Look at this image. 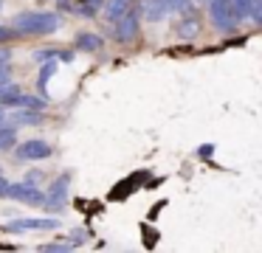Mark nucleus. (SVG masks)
<instances>
[{
    "instance_id": "18",
    "label": "nucleus",
    "mask_w": 262,
    "mask_h": 253,
    "mask_svg": "<svg viewBox=\"0 0 262 253\" xmlns=\"http://www.w3.org/2000/svg\"><path fill=\"white\" fill-rule=\"evenodd\" d=\"M141 231H144V247H155V245H158V231L147 228V225H141Z\"/></svg>"
},
{
    "instance_id": "2",
    "label": "nucleus",
    "mask_w": 262,
    "mask_h": 253,
    "mask_svg": "<svg viewBox=\"0 0 262 253\" xmlns=\"http://www.w3.org/2000/svg\"><path fill=\"white\" fill-rule=\"evenodd\" d=\"M209 17L220 31H234L239 26L237 14L231 9V0H209Z\"/></svg>"
},
{
    "instance_id": "22",
    "label": "nucleus",
    "mask_w": 262,
    "mask_h": 253,
    "mask_svg": "<svg viewBox=\"0 0 262 253\" xmlns=\"http://www.w3.org/2000/svg\"><path fill=\"white\" fill-rule=\"evenodd\" d=\"M9 186H12V183H9L3 174H0V197H9Z\"/></svg>"
},
{
    "instance_id": "11",
    "label": "nucleus",
    "mask_w": 262,
    "mask_h": 253,
    "mask_svg": "<svg viewBox=\"0 0 262 253\" xmlns=\"http://www.w3.org/2000/svg\"><path fill=\"white\" fill-rule=\"evenodd\" d=\"M175 34L181 39H194L200 34V17L194 14V11H192V14H183L181 22L175 26Z\"/></svg>"
},
{
    "instance_id": "1",
    "label": "nucleus",
    "mask_w": 262,
    "mask_h": 253,
    "mask_svg": "<svg viewBox=\"0 0 262 253\" xmlns=\"http://www.w3.org/2000/svg\"><path fill=\"white\" fill-rule=\"evenodd\" d=\"M59 26H62V20H59V14H54V11H20L12 20V28L17 34H23V37L54 34Z\"/></svg>"
},
{
    "instance_id": "15",
    "label": "nucleus",
    "mask_w": 262,
    "mask_h": 253,
    "mask_svg": "<svg viewBox=\"0 0 262 253\" xmlns=\"http://www.w3.org/2000/svg\"><path fill=\"white\" fill-rule=\"evenodd\" d=\"M231 9H234V14H237V20L243 22V20H248V17H251L254 0H231Z\"/></svg>"
},
{
    "instance_id": "14",
    "label": "nucleus",
    "mask_w": 262,
    "mask_h": 253,
    "mask_svg": "<svg viewBox=\"0 0 262 253\" xmlns=\"http://www.w3.org/2000/svg\"><path fill=\"white\" fill-rule=\"evenodd\" d=\"M57 71V62L54 59H48V62H42V67H40V76H37V87H40V93L48 99V79H51V73Z\"/></svg>"
},
{
    "instance_id": "6",
    "label": "nucleus",
    "mask_w": 262,
    "mask_h": 253,
    "mask_svg": "<svg viewBox=\"0 0 262 253\" xmlns=\"http://www.w3.org/2000/svg\"><path fill=\"white\" fill-rule=\"evenodd\" d=\"M51 144L48 141H26V144H20L17 149H14V155L20 157V160H46V157H51Z\"/></svg>"
},
{
    "instance_id": "7",
    "label": "nucleus",
    "mask_w": 262,
    "mask_h": 253,
    "mask_svg": "<svg viewBox=\"0 0 262 253\" xmlns=\"http://www.w3.org/2000/svg\"><path fill=\"white\" fill-rule=\"evenodd\" d=\"M68 183H71V174H62V177H57L51 183V189H48V200H46L48 211H57V208H62L65 202H68Z\"/></svg>"
},
{
    "instance_id": "9",
    "label": "nucleus",
    "mask_w": 262,
    "mask_h": 253,
    "mask_svg": "<svg viewBox=\"0 0 262 253\" xmlns=\"http://www.w3.org/2000/svg\"><path fill=\"white\" fill-rule=\"evenodd\" d=\"M42 112L46 110H29V107H14V112H9L6 121L12 127H37L42 124Z\"/></svg>"
},
{
    "instance_id": "8",
    "label": "nucleus",
    "mask_w": 262,
    "mask_h": 253,
    "mask_svg": "<svg viewBox=\"0 0 262 253\" xmlns=\"http://www.w3.org/2000/svg\"><path fill=\"white\" fill-rule=\"evenodd\" d=\"M138 11H141V20L161 22L172 9H169V0H138Z\"/></svg>"
},
{
    "instance_id": "24",
    "label": "nucleus",
    "mask_w": 262,
    "mask_h": 253,
    "mask_svg": "<svg viewBox=\"0 0 262 253\" xmlns=\"http://www.w3.org/2000/svg\"><path fill=\"white\" fill-rule=\"evenodd\" d=\"M9 76H12V71H0V87H6V84L12 82Z\"/></svg>"
},
{
    "instance_id": "28",
    "label": "nucleus",
    "mask_w": 262,
    "mask_h": 253,
    "mask_svg": "<svg viewBox=\"0 0 262 253\" xmlns=\"http://www.w3.org/2000/svg\"><path fill=\"white\" fill-rule=\"evenodd\" d=\"M206 3H209V0H206Z\"/></svg>"
},
{
    "instance_id": "26",
    "label": "nucleus",
    "mask_w": 262,
    "mask_h": 253,
    "mask_svg": "<svg viewBox=\"0 0 262 253\" xmlns=\"http://www.w3.org/2000/svg\"><path fill=\"white\" fill-rule=\"evenodd\" d=\"M26 180H29V183H42V172H31Z\"/></svg>"
},
{
    "instance_id": "25",
    "label": "nucleus",
    "mask_w": 262,
    "mask_h": 253,
    "mask_svg": "<svg viewBox=\"0 0 262 253\" xmlns=\"http://www.w3.org/2000/svg\"><path fill=\"white\" fill-rule=\"evenodd\" d=\"M79 3H85V6H93V9H99V11H102L104 0H79Z\"/></svg>"
},
{
    "instance_id": "27",
    "label": "nucleus",
    "mask_w": 262,
    "mask_h": 253,
    "mask_svg": "<svg viewBox=\"0 0 262 253\" xmlns=\"http://www.w3.org/2000/svg\"><path fill=\"white\" fill-rule=\"evenodd\" d=\"M0 11H3V0H0Z\"/></svg>"
},
{
    "instance_id": "13",
    "label": "nucleus",
    "mask_w": 262,
    "mask_h": 253,
    "mask_svg": "<svg viewBox=\"0 0 262 253\" xmlns=\"http://www.w3.org/2000/svg\"><path fill=\"white\" fill-rule=\"evenodd\" d=\"M14 144H17V129L3 118V121H0V152L9 149V146H14Z\"/></svg>"
},
{
    "instance_id": "4",
    "label": "nucleus",
    "mask_w": 262,
    "mask_h": 253,
    "mask_svg": "<svg viewBox=\"0 0 262 253\" xmlns=\"http://www.w3.org/2000/svg\"><path fill=\"white\" fill-rule=\"evenodd\" d=\"M9 197L17 200V202H26V205H46V200H48L46 191H42L37 183H29V180L9 186Z\"/></svg>"
},
{
    "instance_id": "12",
    "label": "nucleus",
    "mask_w": 262,
    "mask_h": 253,
    "mask_svg": "<svg viewBox=\"0 0 262 253\" xmlns=\"http://www.w3.org/2000/svg\"><path fill=\"white\" fill-rule=\"evenodd\" d=\"M102 45H104V39L99 37V34H93V31L76 34V48H79V51H99Z\"/></svg>"
},
{
    "instance_id": "21",
    "label": "nucleus",
    "mask_w": 262,
    "mask_h": 253,
    "mask_svg": "<svg viewBox=\"0 0 262 253\" xmlns=\"http://www.w3.org/2000/svg\"><path fill=\"white\" fill-rule=\"evenodd\" d=\"M12 37H14V28L0 26V42H6V39H12Z\"/></svg>"
},
{
    "instance_id": "17",
    "label": "nucleus",
    "mask_w": 262,
    "mask_h": 253,
    "mask_svg": "<svg viewBox=\"0 0 262 253\" xmlns=\"http://www.w3.org/2000/svg\"><path fill=\"white\" fill-rule=\"evenodd\" d=\"M71 242L68 239H57V242H48V245H40L37 250H71Z\"/></svg>"
},
{
    "instance_id": "19",
    "label": "nucleus",
    "mask_w": 262,
    "mask_h": 253,
    "mask_svg": "<svg viewBox=\"0 0 262 253\" xmlns=\"http://www.w3.org/2000/svg\"><path fill=\"white\" fill-rule=\"evenodd\" d=\"M248 20H254L256 26H262V0H254V9H251Z\"/></svg>"
},
{
    "instance_id": "3",
    "label": "nucleus",
    "mask_w": 262,
    "mask_h": 253,
    "mask_svg": "<svg viewBox=\"0 0 262 253\" xmlns=\"http://www.w3.org/2000/svg\"><path fill=\"white\" fill-rule=\"evenodd\" d=\"M138 28H141V11L130 9L124 17L113 22V39L116 42H133L138 37Z\"/></svg>"
},
{
    "instance_id": "16",
    "label": "nucleus",
    "mask_w": 262,
    "mask_h": 253,
    "mask_svg": "<svg viewBox=\"0 0 262 253\" xmlns=\"http://www.w3.org/2000/svg\"><path fill=\"white\" fill-rule=\"evenodd\" d=\"M169 9L178 11V14H192L194 11V0H169Z\"/></svg>"
},
{
    "instance_id": "20",
    "label": "nucleus",
    "mask_w": 262,
    "mask_h": 253,
    "mask_svg": "<svg viewBox=\"0 0 262 253\" xmlns=\"http://www.w3.org/2000/svg\"><path fill=\"white\" fill-rule=\"evenodd\" d=\"M96 11H99V9H93V6H85V3H79V9H76V14H79V17H88V20H91V17H96Z\"/></svg>"
},
{
    "instance_id": "10",
    "label": "nucleus",
    "mask_w": 262,
    "mask_h": 253,
    "mask_svg": "<svg viewBox=\"0 0 262 253\" xmlns=\"http://www.w3.org/2000/svg\"><path fill=\"white\" fill-rule=\"evenodd\" d=\"M130 9H136V0H104L102 17H104V22L113 26V22L119 20V17H124Z\"/></svg>"
},
{
    "instance_id": "23",
    "label": "nucleus",
    "mask_w": 262,
    "mask_h": 253,
    "mask_svg": "<svg viewBox=\"0 0 262 253\" xmlns=\"http://www.w3.org/2000/svg\"><path fill=\"white\" fill-rule=\"evenodd\" d=\"M211 152H214V146H211V144H203V146L198 149V157H209Z\"/></svg>"
},
{
    "instance_id": "5",
    "label": "nucleus",
    "mask_w": 262,
    "mask_h": 253,
    "mask_svg": "<svg viewBox=\"0 0 262 253\" xmlns=\"http://www.w3.org/2000/svg\"><path fill=\"white\" fill-rule=\"evenodd\" d=\"M59 222L57 219H46V217H34V219H14V222L3 225V231L9 234H23V231H57Z\"/></svg>"
}]
</instances>
